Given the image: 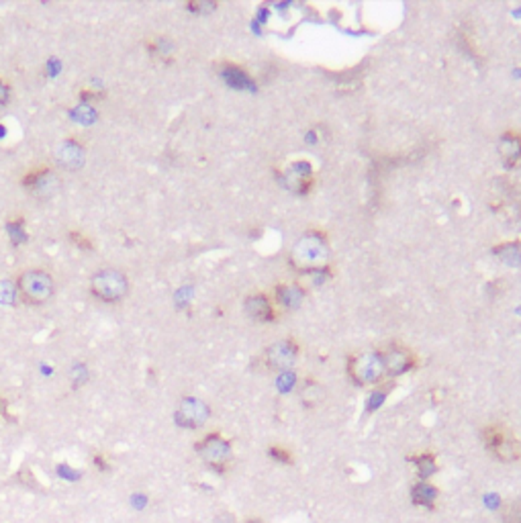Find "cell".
I'll return each instance as SVG.
<instances>
[{"label": "cell", "mask_w": 521, "mask_h": 523, "mask_svg": "<svg viewBox=\"0 0 521 523\" xmlns=\"http://www.w3.org/2000/svg\"><path fill=\"white\" fill-rule=\"evenodd\" d=\"M503 523H521V499L509 501L503 507Z\"/></svg>", "instance_id": "ac0fdd59"}, {"label": "cell", "mask_w": 521, "mask_h": 523, "mask_svg": "<svg viewBox=\"0 0 521 523\" xmlns=\"http://www.w3.org/2000/svg\"><path fill=\"white\" fill-rule=\"evenodd\" d=\"M411 462H415V466H417V475H419L421 480H428L429 477H433V475L438 472L435 456L429 454V452H423V454L415 456V458H411Z\"/></svg>", "instance_id": "2e32d148"}, {"label": "cell", "mask_w": 521, "mask_h": 523, "mask_svg": "<svg viewBox=\"0 0 521 523\" xmlns=\"http://www.w3.org/2000/svg\"><path fill=\"white\" fill-rule=\"evenodd\" d=\"M91 291L105 303H119L129 293V280L121 270L105 268L91 278Z\"/></svg>", "instance_id": "5b68a950"}, {"label": "cell", "mask_w": 521, "mask_h": 523, "mask_svg": "<svg viewBox=\"0 0 521 523\" xmlns=\"http://www.w3.org/2000/svg\"><path fill=\"white\" fill-rule=\"evenodd\" d=\"M9 231H11L15 244H21V242L27 239V235L23 233V217H16L13 221H9Z\"/></svg>", "instance_id": "d6986e66"}, {"label": "cell", "mask_w": 521, "mask_h": 523, "mask_svg": "<svg viewBox=\"0 0 521 523\" xmlns=\"http://www.w3.org/2000/svg\"><path fill=\"white\" fill-rule=\"evenodd\" d=\"M195 450L200 454V458L215 472H227L231 466V444L221 433H209L202 437Z\"/></svg>", "instance_id": "8992f818"}, {"label": "cell", "mask_w": 521, "mask_h": 523, "mask_svg": "<svg viewBox=\"0 0 521 523\" xmlns=\"http://www.w3.org/2000/svg\"><path fill=\"white\" fill-rule=\"evenodd\" d=\"M268 454L274 458V460L282 462V464H292V454L289 450H284V447H278V446H272L268 450Z\"/></svg>", "instance_id": "44dd1931"}, {"label": "cell", "mask_w": 521, "mask_h": 523, "mask_svg": "<svg viewBox=\"0 0 521 523\" xmlns=\"http://www.w3.org/2000/svg\"><path fill=\"white\" fill-rule=\"evenodd\" d=\"M9 96H11V88L4 80H0V107L9 103Z\"/></svg>", "instance_id": "d4e9b609"}, {"label": "cell", "mask_w": 521, "mask_h": 523, "mask_svg": "<svg viewBox=\"0 0 521 523\" xmlns=\"http://www.w3.org/2000/svg\"><path fill=\"white\" fill-rule=\"evenodd\" d=\"M92 462H94V466H96V468H98L100 472H108V470H110V464H108L107 458H105L103 454H94Z\"/></svg>", "instance_id": "cb8c5ba5"}, {"label": "cell", "mask_w": 521, "mask_h": 523, "mask_svg": "<svg viewBox=\"0 0 521 523\" xmlns=\"http://www.w3.org/2000/svg\"><path fill=\"white\" fill-rule=\"evenodd\" d=\"M207 417H209L207 405L197 399H184L178 409V423L186 428H199Z\"/></svg>", "instance_id": "8fae6325"}, {"label": "cell", "mask_w": 521, "mask_h": 523, "mask_svg": "<svg viewBox=\"0 0 521 523\" xmlns=\"http://www.w3.org/2000/svg\"><path fill=\"white\" fill-rule=\"evenodd\" d=\"M16 291L23 303L27 305H43L53 296V276L39 270V268H31L25 270L21 276L16 278Z\"/></svg>", "instance_id": "3957f363"}, {"label": "cell", "mask_w": 521, "mask_h": 523, "mask_svg": "<svg viewBox=\"0 0 521 523\" xmlns=\"http://www.w3.org/2000/svg\"><path fill=\"white\" fill-rule=\"evenodd\" d=\"M221 74L227 80V84L235 86V88H252V80L244 72V68H239V66H223Z\"/></svg>", "instance_id": "9a60e30c"}, {"label": "cell", "mask_w": 521, "mask_h": 523, "mask_svg": "<svg viewBox=\"0 0 521 523\" xmlns=\"http://www.w3.org/2000/svg\"><path fill=\"white\" fill-rule=\"evenodd\" d=\"M483 442L497 460L513 462L521 458V440L505 425H487L483 430Z\"/></svg>", "instance_id": "277c9868"}, {"label": "cell", "mask_w": 521, "mask_h": 523, "mask_svg": "<svg viewBox=\"0 0 521 523\" xmlns=\"http://www.w3.org/2000/svg\"><path fill=\"white\" fill-rule=\"evenodd\" d=\"M311 180H313V172L309 162H294L284 172V185L294 192H306Z\"/></svg>", "instance_id": "30bf717a"}, {"label": "cell", "mask_w": 521, "mask_h": 523, "mask_svg": "<svg viewBox=\"0 0 521 523\" xmlns=\"http://www.w3.org/2000/svg\"><path fill=\"white\" fill-rule=\"evenodd\" d=\"M440 499V489L435 485H431L428 480H419L411 487V501L419 507L433 509Z\"/></svg>", "instance_id": "4fadbf2b"}, {"label": "cell", "mask_w": 521, "mask_h": 523, "mask_svg": "<svg viewBox=\"0 0 521 523\" xmlns=\"http://www.w3.org/2000/svg\"><path fill=\"white\" fill-rule=\"evenodd\" d=\"M245 311H247V315H249L252 319L264 321V323L274 321L276 317H278V315H276L274 305H272V301H270V296H266V294L262 293L249 294V296L245 299Z\"/></svg>", "instance_id": "9c48e42d"}, {"label": "cell", "mask_w": 521, "mask_h": 523, "mask_svg": "<svg viewBox=\"0 0 521 523\" xmlns=\"http://www.w3.org/2000/svg\"><path fill=\"white\" fill-rule=\"evenodd\" d=\"M319 393H321V386L317 385V383H313V380H309L303 386V390H301V399H303L306 407H315L319 403Z\"/></svg>", "instance_id": "e0dca14e"}, {"label": "cell", "mask_w": 521, "mask_h": 523, "mask_svg": "<svg viewBox=\"0 0 521 523\" xmlns=\"http://www.w3.org/2000/svg\"><path fill=\"white\" fill-rule=\"evenodd\" d=\"M327 258H329V244L321 231H309L292 247V266L303 274L323 270L327 266Z\"/></svg>", "instance_id": "6da1fadb"}, {"label": "cell", "mask_w": 521, "mask_h": 523, "mask_svg": "<svg viewBox=\"0 0 521 523\" xmlns=\"http://www.w3.org/2000/svg\"><path fill=\"white\" fill-rule=\"evenodd\" d=\"M388 390H391V386L386 388V390H376V393H372V397L370 400H366V411H374L376 407H381V403L386 399V395H388Z\"/></svg>", "instance_id": "7402d4cb"}, {"label": "cell", "mask_w": 521, "mask_h": 523, "mask_svg": "<svg viewBox=\"0 0 521 523\" xmlns=\"http://www.w3.org/2000/svg\"><path fill=\"white\" fill-rule=\"evenodd\" d=\"M15 480L19 485H23V487H27V489H39V482H37V478L31 475L29 470H21L19 475L15 477Z\"/></svg>", "instance_id": "ffe728a7"}, {"label": "cell", "mask_w": 521, "mask_h": 523, "mask_svg": "<svg viewBox=\"0 0 521 523\" xmlns=\"http://www.w3.org/2000/svg\"><path fill=\"white\" fill-rule=\"evenodd\" d=\"M299 358V346L294 339H282L272 343L266 352H264V364L266 368L272 372H284L289 370L296 362Z\"/></svg>", "instance_id": "52a82bcc"}, {"label": "cell", "mask_w": 521, "mask_h": 523, "mask_svg": "<svg viewBox=\"0 0 521 523\" xmlns=\"http://www.w3.org/2000/svg\"><path fill=\"white\" fill-rule=\"evenodd\" d=\"M383 352L384 368H386V376H398L405 374L407 370H411L417 364L415 356L411 350H407L405 346H386Z\"/></svg>", "instance_id": "ba28073f"}, {"label": "cell", "mask_w": 521, "mask_h": 523, "mask_svg": "<svg viewBox=\"0 0 521 523\" xmlns=\"http://www.w3.org/2000/svg\"><path fill=\"white\" fill-rule=\"evenodd\" d=\"M245 523H262V522H260V519H247Z\"/></svg>", "instance_id": "4316f807"}, {"label": "cell", "mask_w": 521, "mask_h": 523, "mask_svg": "<svg viewBox=\"0 0 521 523\" xmlns=\"http://www.w3.org/2000/svg\"><path fill=\"white\" fill-rule=\"evenodd\" d=\"M499 154L505 162L507 168H513L521 162V133L520 131H507L499 141Z\"/></svg>", "instance_id": "7c38bea8"}, {"label": "cell", "mask_w": 521, "mask_h": 523, "mask_svg": "<svg viewBox=\"0 0 521 523\" xmlns=\"http://www.w3.org/2000/svg\"><path fill=\"white\" fill-rule=\"evenodd\" d=\"M274 296H276V303L278 305H282V307L287 309H292L296 307L301 301H303V296H305V289L301 286V284H278L274 291Z\"/></svg>", "instance_id": "5bb4252c"}, {"label": "cell", "mask_w": 521, "mask_h": 523, "mask_svg": "<svg viewBox=\"0 0 521 523\" xmlns=\"http://www.w3.org/2000/svg\"><path fill=\"white\" fill-rule=\"evenodd\" d=\"M0 417L2 419H11L9 417V400L2 399V397H0Z\"/></svg>", "instance_id": "484cf974"}, {"label": "cell", "mask_w": 521, "mask_h": 523, "mask_svg": "<svg viewBox=\"0 0 521 523\" xmlns=\"http://www.w3.org/2000/svg\"><path fill=\"white\" fill-rule=\"evenodd\" d=\"M70 239H72L80 249H92V242L88 237H84L80 231H72V233H70Z\"/></svg>", "instance_id": "603a6c76"}, {"label": "cell", "mask_w": 521, "mask_h": 523, "mask_svg": "<svg viewBox=\"0 0 521 523\" xmlns=\"http://www.w3.org/2000/svg\"><path fill=\"white\" fill-rule=\"evenodd\" d=\"M348 374L354 383L360 386H372L383 383L386 378L383 352L372 350V352H360V354L352 356L348 362Z\"/></svg>", "instance_id": "7a4b0ae2"}]
</instances>
